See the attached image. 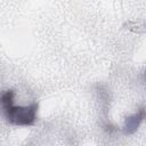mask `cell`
<instances>
[{
  "label": "cell",
  "instance_id": "6da1fadb",
  "mask_svg": "<svg viewBox=\"0 0 146 146\" xmlns=\"http://www.w3.org/2000/svg\"><path fill=\"white\" fill-rule=\"evenodd\" d=\"M13 90H6L0 96V106L7 121L15 125H31L36 119L38 105L31 104L29 106H14Z\"/></svg>",
  "mask_w": 146,
  "mask_h": 146
}]
</instances>
